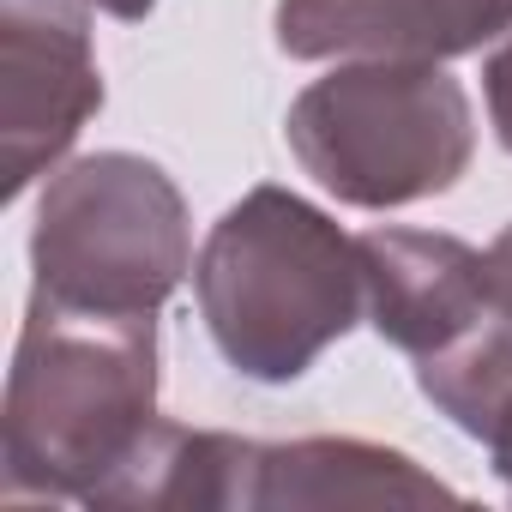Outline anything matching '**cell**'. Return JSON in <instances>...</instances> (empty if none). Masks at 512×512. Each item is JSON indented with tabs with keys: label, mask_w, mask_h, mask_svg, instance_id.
I'll return each mask as SVG.
<instances>
[{
	"label": "cell",
	"mask_w": 512,
	"mask_h": 512,
	"mask_svg": "<svg viewBox=\"0 0 512 512\" xmlns=\"http://www.w3.org/2000/svg\"><path fill=\"white\" fill-rule=\"evenodd\" d=\"M103 109L85 0H0V199L55 175Z\"/></svg>",
	"instance_id": "cell-5"
},
{
	"label": "cell",
	"mask_w": 512,
	"mask_h": 512,
	"mask_svg": "<svg viewBox=\"0 0 512 512\" xmlns=\"http://www.w3.org/2000/svg\"><path fill=\"white\" fill-rule=\"evenodd\" d=\"M91 13H109V19H127V25H139V19H151V7L157 0H85Z\"/></svg>",
	"instance_id": "cell-13"
},
{
	"label": "cell",
	"mask_w": 512,
	"mask_h": 512,
	"mask_svg": "<svg viewBox=\"0 0 512 512\" xmlns=\"http://www.w3.org/2000/svg\"><path fill=\"white\" fill-rule=\"evenodd\" d=\"M458 434H470V440H482L488 446V464H494V476L506 482V494H512V368L482 392V404L464 416V428Z\"/></svg>",
	"instance_id": "cell-10"
},
{
	"label": "cell",
	"mask_w": 512,
	"mask_h": 512,
	"mask_svg": "<svg viewBox=\"0 0 512 512\" xmlns=\"http://www.w3.org/2000/svg\"><path fill=\"white\" fill-rule=\"evenodd\" d=\"M488 296H494V308L512 320V223L488 241Z\"/></svg>",
	"instance_id": "cell-12"
},
{
	"label": "cell",
	"mask_w": 512,
	"mask_h": 512,
	"mask_svg": "<svg viewBox=\"0 0 512 512\" xmlns=\"http://www.w3.org/2000/svg\"><path fill=\"white\" fill-rule=\"evenodd\" d=\"M482 97H488V121H494V139L512 151V37L482 61Z\"/></svg>",
	"instance_id": "cell-11"
},
{
	"label": "cell",
	"mask_w": 512,
	"mask_h": 512,
	"mask_svg": "<svg viewBox=\"0 0 512 512\" xmlns=\"http://www.w3.org/2000/svg\"><path fill=\"white\" fill-rule=\"evenodd\" d=\"M356 241L368 278V326L410 362L446 356L494 314L488 247L440 229H368Z\"/></svg>",
	"instance_id": "cell-6"
},
{
	"label": "cell",
	"mask_w": 512,
	"mask_h": 512,
	"mask_svg": "<svg viewBox=\"0 0 512 512\" xmlns=\"http://www.w3.org/2000/svg\"><path fill=\"white\" fill-rule=\"evenodd\" d=\"M193 296L241 380L290 386L368 320L362 241L290 187H247L199 247Z\"/></svg>",
	"instance_id": "cell-2"
},
{
	"label": "cell",
	"mask_w": 512,
	"mask_h": 512,
	"mask_svg": "<svg viewBox=\"0 0 512 512\" xmlns=\"http://www.w3.org/2000/svg\"><path fill=\"white\" fill-rule=\"evenodd\" d=\"M284 139L338 205L398 211L464 181L476 115L446 61H338L290 103Z\"/></svg>",
	"instance_id": "cell-3"
},
{
	"label": "cell",
	"mask_w": 512,
	"mask_h": 512,
	"mask_svg": "<svg viewBox=\"0 0 512 512\" xmlns=\"http://www.w3.org/2000/svg\"><path fill=\"white\" fill-rule=\"evenodd\" d=\"M157 422V314L31 296L7 368V500H97Z\"/></svg>",
	"instance_id": "cell-1"
},
{
	"label": "cell",
	"mask_w": 512,
	"mask_h": 512,
	"mask_svg": "<svg viewBox=\"0 0 512 512\" xmlns=\"http://www.w3.org/2000/svg\"><path fill=\"white\" fill-rule=\"evenodd\" d=\"M253 476H260V440L151 422L139 452L97 488L91 506L127 512H253Z\"/></svg>",
	"instance_id": "cell-9"
},
{
	"label": "cell",
	"mask_w": 512,
	"mask_h": 512,
	"mask_svg": "<svg viewBox=\"0 0 512 512\" xmlns=\"http://www.w3.org/2000/svg\"><path fill=\"white\" fill-rule=\"evenodd\" d=\"M193 272L187 199L139 151H91L49 175L31 223V296L79 314H163Z\"/></svg>",
	"instance_id": "cell-4"
},
{
	"label": "cell",
	"mask_w": 512,
	"mask_h": 512,
	"mask_svg": "<svg viewBox=\"0 0 512 512\" xmlns=\"http://www.w3.org/2000/svg\"><path fill=\"white\" fill-rule=\"evenodd\" d=\"M452 500V488L422 470L398 446L350 440V434H314L290 446H260L253 476V512H308V506H428Z\"/></svg>",
	"instance_id": "cell-8"
},
{
	"label": "cell",
	"mask_w": 512,
	"mask_h": 512,
	"mask_svg": "<svg viewBox=\"0 0 512 512\" xmlns=\"http://www.w3.org/2000/svg\"><path fill=\"white\" fill-rule=\"evenodd\" d=\"M290 61H458L512 37V0H278Z\"/></svg>",
	"instance_id": "cell-7"
}]
</instances>
